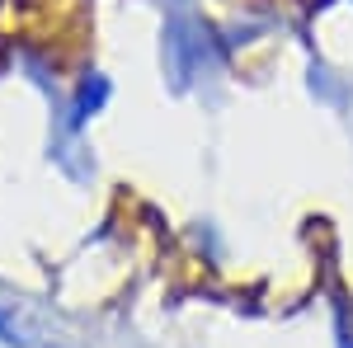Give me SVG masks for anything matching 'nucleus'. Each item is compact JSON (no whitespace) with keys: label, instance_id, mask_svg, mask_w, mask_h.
<instances>
[{"label":"nucleus","instance_id":"f257e3e1","mask_svg":"<svg viewBox=\"0 0 353 348\" xmlns=\"http://www.w3.org/2000/svg\"><path fill=\"white\" fill-rule=\"evenodd\" d=\"M0 344H5V348H24V339H19V329H14L10 320H5V316H0Z\"/></svg>","mask_w":353,"mask_h":348}]
</instances>
